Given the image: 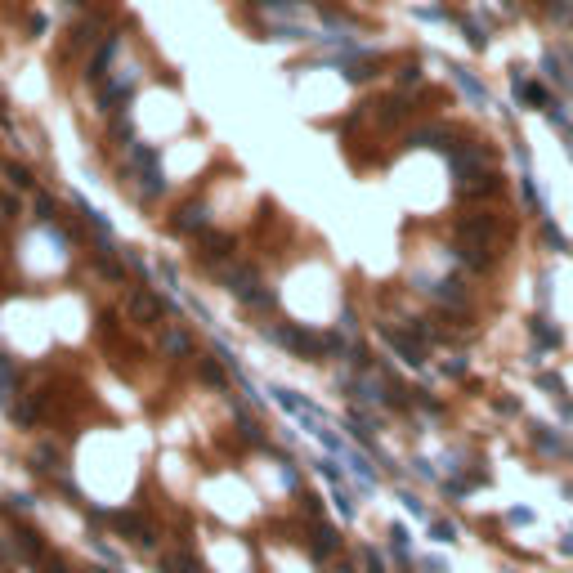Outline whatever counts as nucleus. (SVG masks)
<instances>
[{"label":"nucleus","mask_w":573,"mask_h":573,"mask_svg":"<svg viewBox=\"0 0 573 573\" xmlns=\"http://www.w3.org/2000/svg\"><path fill=\"white\" fill-rule=\"evenodd\" d=\"M381 332H385V341H390V345L403 354V363H421V359H426V349H421V341H412L408 332H399V327H381Z\"/></svg>","instance_id":"nucleus-1"},{"label":"nucleus","mask_w":573,"mask_h":573,"mask_svg":"<svg viewBox=\"0 0 573 573\" xmlns=\"http://www.w3.org/2000/svg\"><path fill=\"white\" fill-rule=\"evenodd\" d=\"M161 309L166 305H161L157 296H148V292H134L130 296V314H139V318H161Z\"/></svg>","instance_id":"nucleus-2"},{"label":"nucleus","mask_w":573,"mask_h":573,"mask_svg":"<svg viewBox=\"0 0 573 573\" xmlns=\"http://www.w3.org/2000/svg\"><path fill=\"white\" fill-rule=\"evenodd\" d=\"M175 224H179L184 233H193V229H206V211H201V206H184Z\"/></svg>","instance_id":"nucleus-3"},{"label":"nucleus","mask_w":573,"mask_h":573,"mask_svg":"<svg viewBox=\"0 0 573 573\" xmlns=\"http://www.w3.org/2000/svg\"><path fill=\"white\" fill-rule=\"evenodd\" d=\"M529 332H533V336H537V341H542L547 349H551V345H560V332H555V327H547L542 318H533V323H529Z\"/></svg>","instance_id":"nucleus-4"},{"label":"nucleus","mask_w":573,"mask_h":573,"mask_svg":"<svg viewBox=\"0 0 573 573\" xmlns=\"http://www.w3.org/2000/svg\"><path fill=\"white\" fill-rule=\"evenodd\" d=\"M201 246H206V256L215 260V256H229V246H233V238H224V233H211V238L201 242Z\"/></svg>","instance_id":"nucleus-5"},{"label":"nucleus","mask_w":573,"mask_h":573,"mask_svg":"<svg viewBox=\"0 0 573 573\" xmlns=\"http://www.w3.org/2000/svg\"><path fill=\"white\" fill-rule=\"evenodd\" d=\"M166 349H171V354H189V341H184L179 332H166Z\"/></svg>","instance_id":"nucleus-6"},{"label":"nucleus","mask_w":573,"mask_h":573,"mask_svg":"<svg viewBox=\"0 0 573 573\" xmlns=\"http://www.w3.org/2000/svg\"><path fill=\"white\" fill-rule=\"evenodd\" d=\"M519 94H524L529 104H547V90L542 86H519Z\"/></svg>","instance_id":"nucleus-7"},{"label":"nucleus","mask_w":573,"mask_h":573,"mask_svg":"<svg viewBox=\"0 0 573 573\" xmlns=\"http://www.w3.org/2000/svg\"><path fill=\"white\" fill-rule=\"evenodd\" d=\"M201 377H206L211 385H224V377H220V367H215V363H201Z\"/></svg>","instance_id":"nucleus-8"},{"label":"nucleus","mask_w":573,"mask_h":573,"mask_svg":"<svg viewBox=\"0 0 573 573\" xmlns=\"http://www.w3.org/2000/svg\"><path fill=\"white\" fill-rule=\"evenodd\" d=\"M14 184H19V189H27V184H31V175L23 171V166H14Z\"/></svg>","instance_id":"nucleus-9"}]
</instances>
